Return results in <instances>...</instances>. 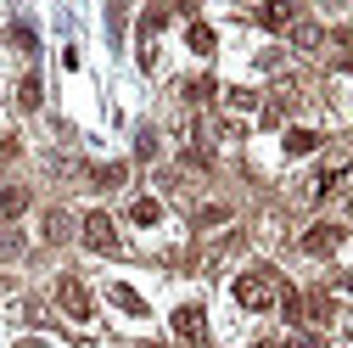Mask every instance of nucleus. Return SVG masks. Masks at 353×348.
<instances>
[{
    "label": "nucleus",
    "mask_w": 353,
    "mask_h": 348,
    "mask_svg": "<svg viewBox=\"0 0 353 348\" xmlns=\"http://www.w3.org/2000/svg\"><path fill=\"white\" fill-rule=\"evenodd\" d=\"M314 146H320L314 129H286V157H308Z\"/></svg>",
    "instance_id": "9d476101"
},
{
    "label": "nucleus",
    "mask_w": 353,
    "mask_h": 348,
    "mask_svg": "<svg viewBox=\"0 0 353 348\" xmlns=\"http://www.w3.org/2000/svg\"><path fill=\"white\" fill-rule=\"evenodd\" d=\"M79 236H84L90 253H118V225H112V213H101V208L79 220Z\"/></svg>",
    "instance_id": "7ed1b4c3"
},
{
    "label": "nucleus",
    "mask_w": 353,
    "mask_h": 348,
    "mask_svg": "<svg viewBox=\"0 0 353 348\" xmlns=\"http://www.w3.org/2000/svg\"><path fill=\"white\" fill-rule=\"evenodd\" d=\"M258 348H281V342H258Z\"/></svg>",
    "instance_id": "393cba45"
},
{
    "label": "nucleus",
    "mask_w": 353,
    "mask_h": 348,
    "mask_svg": "<svg viewBox=\"0 0 353 348\" xmlns=\"http://www.w3.org/2000/svg\"><path fill=\"white\" fill-rule=\"evenodd\" d=\"M17 348H51V342H46V337H23Z\"/></svg>",
    "instance_id": "5701e85b"
},
{
    "label": "nucleus",
    "mask_w": 353,
    "mask_h": 348,
    "mask_svg": "<svg viewBox=\"0 0 353 348\" xmlns=\"http://www.w3.org/2000/svg\"><path fill=\"white\" fill-rule=\"evenodd\" d=\"M12 46H17V51H34L39 39H34V28H28V23H12Z\"/></svg>",
    "instance_id": "aec40b11"
},
{
    "label": "nucleus",
    "mask_w": 353,
    "mask_h": 348,
    "mask_svg": "<svg viewBox=\"0 0 353 348\" xmlns=\"http://www.w3.org/2000/svg\"><path fill=\"white\" fill-rule=\"evenodd\" d=\"M258 23L270 28V34H286V28L297 23V0H263V6H258Z\"/></svg>",
    "instance_id": "39448f33"
},
{
    "label": "nucleus",
    "mask_w": 353,
    "mask_h": 348,
    "mask_svg": "<svg viewBox=\"0 0 353 348\" xmlns=\"http://www.w3.org/2000/svg\"><path fill=\"white\" fill-rule=\"evenodd\" d=\"M39 102H46V90H39V79H34V73H28V79H17V107H23V113H34Z\"/></svg>",
    "instance_id": "2eb2a0df"
},
{
    "label": "nucleus",
    "mask_w": 353,
    "mask_h": 348,
    "mask_svg": "<svg viewBox=\"0 0 353 348\" xmlns=\"http://www.w3.org/2000/svg\"><path fill=\"white\" fill-rule=\"evenodd\" d=\"M46 236H51V242L68 236V213H51V220H46Z\"/></svg>",
    "instance_id": "412c9836"
},
{
    "label": "nucleus",
    "mask_w": 353,
    "mask_h": 348,
    "mask_svg": "<svg viewBox=\"0 0 353 348\" xmlns=\"http://www.w3.org/2000/svg\"><path fill=\"white\" fill-rule=\"evenodd\" d=\"M174 337H185V342H202L208 337V320H202L196 303H180V309H174Z\"/></svg>",
    "instance_id": "423d86ee"
},
{
    "label": "nucleus",
    "mask_w": 353,
    "mask_h": 348,
    "mask_svg": "<svg viewBox=\"0 0 353 348\" xmlns=\"http://www.w3.org/2000/svg\"><path fill=\"white\" fill-rule=\"evenodd\" d=\"M281 276L275 270H247V276H236V303L241 309H252V315H270V309H281Z\"/></svg>",
    "instance_id": "f257e3e1"
},
{
    "label": "nucleus",
    "mask_w": 353,
    "mask_h": 348,
    "mask_svg": "<svg viewBox=\"0 0 353 348\" xmlns=\"http://www.w3.org/2000/svg\"><path fill=\"white\" fill-rule=\"evenodd\" d=\"M129 220H135V225H146V231H152V225L163 220V202H157V197H141L135 208H129Z\"/></svg>",
    "instance_id": "f8f14e48"
},
{
    "label": "nucleus",
    "mask_w": 353,
    "mask_h": 348,
    "mask_svg": "<svg viewBox=\"0 0 353 348\" xmlns=\"http://www.w3.org/2000/svg\"><path fill=\"white\" fill-rule=\"evenodd\" d=\"M286 34H292V46H297V51H320V39H325V28H320V23H308V17H297Z\"/></svg>",
    "instance_id": "0eeeda50"
},
{
    "label": "nucleus",
    "mask_w": 353,
    "mask_h": 348,
    "mask_svg": "<svg viewBox=\"0 0 353 348\" xmlns=\"http://www.w3.org/2000/svg\"><path fill=\"white\" fill-rule=\"evenodd\" d=\"M23 208H28V191H23V186H6V191H0V220H17Z\"/></svg>",
    "instance_id": "ddd939ff"
},
{
    "label": "nucleus",
    "mask_w": 353,
    "mask_h": 348,
    "mask_svg": "<svg viewBox=\"0 0 353 348\" xmlns=\"http://www.w3.org/2000/svg\"><path fill=\"white\" fill-rule=\"evenodd\" d=\"M331 39H336V68H353V23H347V28H336Z\"/></svg>",
    "instance_id": "a211bd4d"
},
{
    "label": "nucleus",
    "mask_w": 353,
    "mask_h": 348,
    "mask_svg": "<svg viewBox=\"0 0 353 348\" xmlns=\"http://www.w3.org/2000/svg\"><path fill=\"white\" fill-rule=\"evenodd\" d=\"M107 298L118 303V309H123V315H146V298H141L135 287H123V281H112V287H107Z\"/></svg>",
    "instance_id": "1a4fd4ad"
},
{
    "label": "nucleus",
    "mask_w": 353,
    "mask_h": 348,
    "mask_svg": "<svg viewBox=\"0 0 353 348\" xmlns=\"http://www.w3.org/2000/svg\"><path fill=\"white\" fill-rule=\"evenodd\" d=\"M57 309H62L68 320H79V326H84V320L96 315V309H90V287H84L79 276H62V281H57Z\"/></svg>",
    "instance_id": "f03ea898"
},
{
    "label": "nucleus",
    "mask_w": 353,
    "mask_h": 348,
    "mask_svg": "<svg viewBox=\"0 0 353 348\" xmlns=\"http://www.w3.org/2000/svg\"><path fill=\"white\" fill-rule=\"evenodd\" d=\"M281 348H320V337H314V331H292Z\"/></svg>",
    "instance_id": "4be33fe9"
},
{
    "label": "nucleus",
    "mask_w": 353,
    "mask_h": 348,
    "mask_svg": "<svg viewBox=\"0 0 353 348\" xmlns=\"http://www.w3.org/2000/svg\"><path fill=\"white\" fill-rule=\"evenodd\" d=\"M225 102H230L236 113H258V102H263V96H258V90H247V84H236V90H225Z\"/></svg>",
    "instance_id": "f3484780"
},
{
    "label": "nucleus",
    "mask_w": 353,
    "mask_h": 348,
    "mask_svg": "<svg viewBox=\"0 0 353 348\" xmlns=\"http://www.w3.org/2000/svg\"><path fill=\"white\" fill-rule=\"evenodd\" d=\"M90 180H96V186H101V191H118V186H123V180H129V163H101V168H96V174H90Z\"/></svg>",
    "instance_id": "9b49d317"
},
{
    "label": "nucleus",
    "mask_w": 353,
    "mask_h": 348,
    "mask_svg": "<svg viewBox=\"0 0 353 348\" xmlns=\"http://www.w3.org/2000/svg\"><path fill=\"white\" fill-rule=\"evenodd\" d=\"M118 6H129V0H118Z\"/></svg>",
    "instance_id": "a878e982"
},
{
    "label": "nucleus",
    "mask_w": 353,
    "mask_h": 348,
    "mask_svg": "<svg viewBox=\"0 0 353 348\" xmlns=\"http://www.w3.org/2000/svg\"><path fill=\"white\" fill-rule=\"evenodd\" d=\"M213 96H219V79H208V73H202V79H185V102L202 107V102H213Z\"/></svg>",
    "instance_id": "dca6fc26"
},
{
    "label": "nucleus",
    "mask_w": 353,
    "mask_h": 348,
    "mask_svg": "<svg viewBox=\"0 0 353 348\" xmlns=\"http://www.w3.org/2000/svg\"><path fill=\"white\" fill-rule=\"evenodd\" d=\"M185 46H191L196 57H213V46H219V39H213V28H208V23H191V34H185Z\"/></svg>",
    "instance_id": "4468645a"
},
{
    "label": "nucleus",
    "mask_w": 353,
    "mask_h": 348,
    "mask_svg": "<svg viewBox=\"0 0 353 348\" xmlns=\"http://www.w3.org/2000/svg\"><path fill=\"white\" fill-rule=\"evenodd\" d=\"M342 292H353V270H347V276H342Z\"/></svg>",
    "instance_id": "b1692460"
},
{
    "label": "nucleus",
    "mask_w": 353,
    "mask_h": 348,
    "mask_svg": "<svg viewBox=\"0 0 353 348\" xmlns=\"http://www.w3.org/2000/svg\"><path fill=\"white\" fill-rule=\"evenodd\" d=\"M225 220H230V208H225V202H208V208L196 213V225H202V231H219Z\"/></svg>",
    "instance_id": "6ab92c4d"
},
{
    "label": "nucleus",
    "mask_w": 353,
    "mask_h": 348,
    "mask_svg": "<svg viewBox=\"0 0 353 348\" xmlns=\"http://www.w3.org/2000/svg\"><path fill=\"white\" fill-rule=\"evenodd\" d=\"M297 247L314 253V258H320V253H336V247H342V225H331V220H325V225H308Z\"/></svg>",
    "instance_id": "20e7f679"
},
{
    "label": "nucleus",
    "mask_w": 353,
    "mask_h": 348,
    "mask_svg": "<svg viewBox=\"0 0 353 348\" xmlns=\"http://www.w3.org/2000/svg\"><path fill=\"white\" fill-rule=\"evenodd\" d=\"M336 180H342V174H336V168H320V174H314V180H308V186H303V202H308V208H314V202H325V197L336 191Z\"/></svg>",
    "instance_id": "6e6552de"
}]
</instances>
